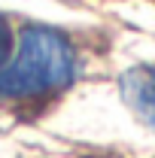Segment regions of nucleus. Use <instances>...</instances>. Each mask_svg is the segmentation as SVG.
<instances>
[{"mask_svg":"<svg viewBox=\"0 0 155 158\" xmlns=\"http://www.w3.org/2000/svg\"><path fill=\"white\" fill-rule=\"evenodd\" d=\"M76 79V52L52 27H24L15 55L0 67V98L37 100L64 91Z\"/></svg>","mask_w":155,"mask_h":158,"instance_id":"1","label":"nucleus"},{"mask_svg":"<svg viewBox=\"0 0 155 158\" xmlns=\"http://www.w3.org/2000/svg\"><path fill=\"white\" fill-rule=\"evenodd\" d=\"M122 100L146 128L155 131V64H137L128 67L119 79Z\"/></svg>","mask_w":155,"mask_h":158,"instance_id":"2","label":"nucleus"},{"mask_svg":"<svg viewBox=\"0 0 155 158\" xmlns=\"http://www.w3.org/2000/svg\"><path fill=\"white\" fill-rule=\"evenodd\" d=\"M9 49H12V31H9L6 19H0V67L9 61Z\"/></svg>","mask_w":155,"mask_h":158,"instance_id":"3","label":"nucleus"}]
</instances>
